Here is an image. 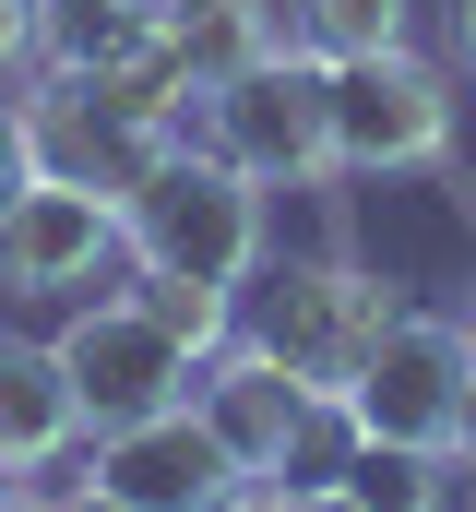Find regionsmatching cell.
<instances>
[{
  "mask_svg": "<svg viewBox=\"0 0 476 512\" xmlns=\"http://www.w3.org/2000/svg\"><path fill=\"white\" fill-rule=\"evenodd\" d=\"M48 346H60V370H72L84 429H131V417H155V405H179V393L203 382V358H191V346H167L131 298H84Z\"/></svg>",
  "mask_w": 476,
  "mask_h": 512,
  "instance_id": "52a82bcc",
  "label": "cell"
},
{
  "mask_svg": "<svg viewBox=\"0 0 476 512\" xmlns=\"http://www.w3.org/2000/svg\"><path fill=\"white\" fill-rule=\"evenodd\" d=\"M286 512H369V501H357L346 477H334V489H298V501H286Z\"/></svg>",
  "mask_w": 476,
  "mask_h": 512,
  "instance_id": "ffe728a7",
  "label": "cell"
},
{
  "mask_svg": "<svg viewBox=\"0 0 476 512\" xmlns=\"http://www.w3.org/2000/svg\"><path fill=\"white\" fill-rule=\"evenodd\" d=\"M60 512H131V501H108V489L84 477V489H60Z\"/></svg>",
  "mask_w": 476,
  "mask_h": 512,
  "instance_id": "44dd1931",
  "label": "cell"
},
{
  "mask_svg": "<svg viewBox=\"0 0 476 512\" xmlns=\"http://www.w3.org/2000/svg\"><path fill=\"white\" fill-rule=\"evenodd\" d=\"M12 489H24V465H0V501H12Z\"/></svg>",
  "mask_w": 476,
  "mask_h": 512,
  "instance_id": "d4e9b609",
  "label": "cell"
},
{
  "mask_svg": "<svg viewBox=\"0 0 476 512\" xmlns=\"http://www.w3.org/2000/svg\"><path fill=\"white\" fill-rule=\"evenodd\" d=\"M24 179H36V120H24V108L0 96V203H12Z\"/></svg>",
  "mask_w": 476,
  "mask_h": 512,
  "instance_id": "e0dca14e",
  "label": "cell"
},
{
  "mask_svg": "<svg viewBox=\"0 0 476 512\" xmlns=\"http://www.w3.org/2000/svg\"><path fill=\"white\" fill-rule=\"evenodd\" d=\"M131 310L167 334V346H191V358H215L238 334V286H215V274H167V262H131Z\"/></svg>",
  "mask_w": 476,
  "mask_h": 512,
  "instance_id": "5bb4252c",
  "label": "cell"
},
{
  "mask_svg": "<svg viewBox=\"0 0 476 512\" xmlns=\"http://www.w3.org/2000/svg\"><path fill=\"white\" fill-rule=\"evenodd\" d=\"M393 310L405 298L357 262H250V346H274L310 393H346L393 334Z\"/></svg>",
  "mask_w": 476,
  "mask_h": 512,
  "instance_id": "7a4b0ae2",
  "label": "cell"
},
{
  "mask_svg": "<svg viewBox=\"0 0 476 512\" xmlns=\"http://www.w3.org/2000/svg\"><path fill=\"white\" fill-rule=\"evenodd\" d=\"M24 120H36V167H48V179H84V191H108V203L167 155V143H179L167 120H131L119 96L72 84V72H48V96H36Z\"/></svg>",
  "mask_w": 476,
  "mask_h": 512,
  "instance_id": "9c48e42d",
  "label": "cell"
},
{
  "mask_svg": "<svg viewBox=\"0 0 476 512\" xmlns=\"http://www.w3.org/2000/svg\"><path fill=\"white\" fill-rule=\"evenodd\" d=\"M36 60V0H0V72Z\"/></svg>",
  "mask_w": 476,
  "mask_h": 512,
  "instance_id": "ac0fdd59",
  "label": "cell"
},
{
  "mask_svg": "<svg viewBox=\"0 0 476 512\" xmlns=\"http://www.w3.org/2000/svg\"><path fill=\"white\" fill-rule=\"evenodd\" d=\"M203 108H215V155H238L262 191L334 179V72H322L310 48H262V60L227 72Z\"/></svg>",
  "mask_w": 476,
  "mask_h": 512,
  "instance_id": "3957f363",
  "label": "cell"
},
{
  "mask_svg": "<svg viewBox=\"0 0 476 512\" xmlns=\"http://www.w3.org/2000/svg\"><path fill=\"white\" fill-rule=\"evenodd\" d=\"M465 393H476V334L465 322H429V310H393V334L369 346V370L346 382V417H357V441L453 453L465 441Z\"/></svg>",
  "mask_w": 476,
  "mask_h": 512,
  "instance_id": "277c9868",
  "label": "cell"
},
{
  "mask_svg": "<svg viewBox=\"0 0 476 512\" xmlns=\"http://www.w3.org/2000/svg\"><path fill=\"white\" fill-rule=\"evenodd\" d=\"M119 262V203L84 191V179H24L0 203V298H72Z\"/></svg>",
  "mask_w": 476,
  "mask_h": 512,
  "instance_id": "ba28073f",
  "label": "cell"
},
{
  "mask_svg": "<svg viewBox=\"0 0 476 512\" xmlns=\"http://www.w3.org/2000/svg\"><path fill=\"white\" fill-rule=\"evenodd\" d=\"M298 48H310L322 72L381 60V48H405V0H298Z\"/></svg>",
  "mask_w": 476,
  "mask_h": 512,
  "instance_id": "9a60e30c",
  "label": "cell"
},
{
  "mask_svg": "<svg viewBox=\"0 0 476 512\" xmlns=\"http://www.w3.org/2000/svg\"><path fill=\"white\" fill-rule=\"evenodd\" d=\"M0 512H60V501H36V489H12V501H0Z\"/></svg>",
  "mask_w": 476,
  "mask_h": 512,
  "instance_id": "603a6c76",
  "label": "cell"
},
{
  "mask_svg": "<svg viewBox=\"0 0 476 512\" xmlns=\"http://www.w3.org/2000/svg\"><path fill=\"white\" fill-rule=\"evenodd\" d=\"M96 489L131 512H215L238 489H262L250 465L227 453V429L179 393V405H155V417H131V429H96Z\"/></svg>",
  "mask_w": 476,
  "mask_h": 512,
  "instance_id": "8992f818",
  "label": "cell"
},
{
  "mask_svg": "<svg viewBox=\"0 0 476 512\" xmlns=\"http://www.w3.org/2000/svg\"><path fill=\"white\" fill-rule=\"evenodd\" d=\"M119 251L167 262V274H215V286H250L262 262V179L215 155V143H167L131 191H119Z\"/></svg>",
  "mask_w": 476,
  "mask_h": 512,
  "instance_id": "6da1fadb",
  "label": "cell"
},
{
  "mask_svg": "<svg viewBox=\"0 0 476 512\" xmlns=\"http://www.w3.org/2000/svg\"><path fill=\"white\" fill-rule=\"evenodd\" d=\"M191 405L227 429V453L274 489L286 477V441H298V417H310V382L274 358V346H250V334H227L215 358H203V382H191Z\"/></svg>",
  "mask_w": 476,
  "mask_h": 512,
  "instance_id": "30bf717a",
  "label": "cell"
},
{
  "mask_svg": "<svg viewBox=\"0 0 476 512\" xmlns=\"http://www.w3.org/2000/svg\"><path fill=\"white\" fill-rule=\"evenodd\" d=\"M274 48V0H167V60L191 72V96H215Z\"/></svg>",
  "mask_w": 476,
  "mask_h": 512,
  "instance_id": "4fadbf2b",
  "label": "cell"
},
{
  "mask_svg": "<svg viewBox=\"0 0 476 512\" xmlns=\"http://www.w3.org/2000/svg\"><path fill=\"white\" fill-rule=\"evenodd\" d=\"M167 36V0H36V60L72 84H119Z\"/></svg>",
  "mask_w": 476,
  "mask_h": 512,
  "instance_id": "7c38bea8",
  "label": "cell"
},
{
  "mask_svg": "<svg viewBox=\"0 0 476 512\" xmlns=\"http://www.w3.org/2000/svg\"><path fill=\"white\" fill-rule=\"evenodd\" d=\"M84 441V405H72V370H60V346H24V334H0V465H60Z\"/></svg>",
  "mask_w": 476,
  "mask_h": 512,
  "instance_id": "8fae6325",
  "label": "cell"
},
{
  "mask_svg": "<svg viewBox=\"0 0 476 512\" xmlns=\"http://www.w3.org/2000/svg\"><path fill=\"white\" fill-rule=\"evenodd\" d=\"M441 155H453V72H429L417 48L334 72V167L393 179V167H441Z\"/></svg>",
  "mask_w": 476,
  "mask_h": 512,
  "instance_id": "5b68a950",
  "label": "cell"
},
{
  "mask_svg": "<svg viewBox=\"0 0 476 512\" xmlns=\"http://www.w3.org/2000/svg\"><path fill=\"white\" fill-rule=\"evenodd\" d=\"M441 477H453V453H417V441H357L346 453V489L369 512H441Z\"/></svg>",
  "mask_w": 476,
  "mask_h": 512,
  "instance_id": "2e32d148",
  "label": "cell"
},
{
  "mask_svg": "<svg viewBox=\"0 0 476 512\" xmlns=\"http://www.w3.org/2000/svg\"><path fill=\"white\" fill-rule=\"evenodd\" d=\"M453 453H465V465H476V393H465V441H453Z\"/></svg>",
  "mask_w": 476,
  "mask_h": 512,
  "instance_id": "cb8c5ba5",
  "label": "cell"
},
{
  "mask_svg": "<svg viewBox=\"0 0 476 512\" xmlns=\"http://www.w3.org/2000/svg\"><path fill=\"white\" fill-rule=\"evenodd\" d=\"M215 512H286V489H238V501H215Z\"/></svg>",
  "mask_w": 476,
  "mask_h": 512,
  "instance_id": "7402d4cb",
  "label": "cell"
},
{
  "mask_svg": "<svg viewBox=\"0 0 476 512\" xmlns=\"http://www.w3.org/2000/svg\"><path fill=\"white\" fill-rule=\"evenodd\" d=\"M441 24H453V72H476V0H441Z\"/></svg>",
  "mask_w": 476,
  "mask_h": 512,
  "instance_id": "d6986e66",
  "label": "cell"
},
{
  "mask_svg": "<svg viewBox=\"0 0 476 512\" xmlns=\"http://www.w3.org/2000/svg\"><path fill=\"white\" fill-rule=\"evenodd\" d=\"M465 334H476V322H465Z\"/></svg>",
  "mask_w": 476,
  "mask_h": 512,
  "instance_id": "484cf974",
  "label": "cell"
}]
</instances>
